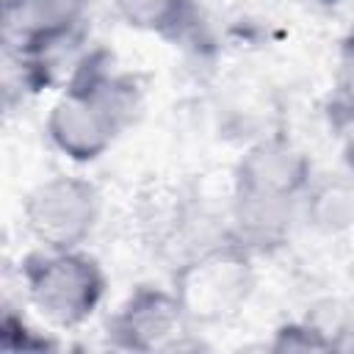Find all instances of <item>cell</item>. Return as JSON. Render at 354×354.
I'll return each mask as SVG.
<instances>
[{
  "mask_svg": "<svg viewBox=\"0 0 354 354\" xmlns=\"http://www.w3.org/2000/svg\"><path fill=\"white\" fill-rule=\"evenodd\" d=\"M88 0H6V33L17 55L47 61V53L80 28Z\"/></svg>",
  "mask_w": 354,
  "mask_h": 354,
  "instance_id": "52a82bcc",
  "label": "cell"
},
{
  "mask_svg": "<svg viewBox=\"0 0 354 354\" xmlns=\"http://www.w3.org/2000/svg\"><path fill=\"white\" fill-rule=\"evenodd\" d=\"M116 17L144 33L171 36L188 22V0H111Z\"/></svg>",
  "mask_w": 354,
  "mask_h": 354,
  "instance_id": "30bf717a",
  "label": "cell"
},
{
  "mask_svg": "<svg viewBox=\"0 0 354 354\" xmlns=\"http://www.w3.org/2000/svg\"><path fill=\"white\" fill-rule=\"evenodd\" d=\"M301 216L324 235L354 230V174L346 169V174L310 183L301 196Z\"/></svg>",
  "mask_w": 354,
  "mask_h": 354,
  "instance_id": "9c48e42d",
  "label": "cell"
},
{
  "mask_svg": "<svg viewBox=\"0 0 354 354\" xmlns=\"http://www.w3.org/2000/svg\"><path fill=\"white\" fill-rule=\"evenodd\" d=\"M326 116L335 127H354V30H348L337 47V61L332 72V91L326 102Z\"/></svg>",
  "mask_w": 354,
  "mask_h": 354,
  "instance_id": "8fae6325",
  "label": "cell"
},
{
  "mask_svg": "<svg viewBox=\"0 0 354 354\" xmlns=\"http://www.w3.org/2000/svg\"><path fill=\"white\" fill-rule=\"evenodd\" d=\"M22 218L41 249H80L100 218V194L83 177L55 174L30 188Z\"/></svg>",
  "mask_w": 354,
  "mask_h": 354,
  "instance_id": "277c9868",
  "label": "cell"
},
{
  "mask_svg": "<svg viewBox=\"0 0 354 354\" xmlns=\"http://www.w3.org/2000/svg\"><path fill=\"white\" fill-rule=\"evenodd\" d=\"M252 252L224 235L194 252L177 271L171 290L177 293L191 326H207L235 318L254 293Z\"/></svg>",
  "mask_w": 354,
  "mask_h": 354,
  "instance_id": "7a4b0ae2",
  "label": "cell"
},
{
  "mask_svg": "<svg viewBox=\"0 0 354 354\" xmlns=\"http://www.w3.org/2000/svg\"><path fill=\"white\" fill-rule=\"evenodd\" d=\"M138 86L113 69L105 50L88 53L47 113V138L75 163L102 158L138 111Z\"/></svg>",
  "mask_w": 354,
  "mask_h": 354,
  "instance_id": "6da1fadb",
  "label": "cell"
},
{
  "mask_svg": "<svg viewBox=\"0 0 354 354\" xmlns=\"http://www.w3.org/2000/svg\"><path fill=\"white\" fill-rule=\"evenodd\" d=\"M299 216H301V199H279V196L232 191L227 235L243 249H249L252 254L271 252L288 241L293 221Z\"/></svg>",
  "mask_w": 354,
  "mask_h": 354,
  "instance_id": "ba28073f",
  "label": "cell"
},
{
  "mask_svg": "<svg viewBox=\"0 0 354 354\" xmlns=\"http://www.w3.org/2000/svg\"><path fill=\"white\" fill-rule=\"evenodd\" d=\"M22 285L30 304L61 329L86 324L105 299V271L83 249H36L22 260Z\"/></svg>",
  "mask_w": 354,
  "mask_h": 354,
  "instance_id": "3957f363",
  "label": "cell"
},
{
  "mask_svg": "<svg viewBox=\"0 0 354 354\" xmlns=\"http://www.w3.org/2000/svg\"><path fill=\"white\" fill-rule=\"evenodd\" d=\"M343 160H346V169L354 174V127L348 130V138H346V147H343Z\"/></svg>",
  "mask_w": 354,
  "mask_h": 354,
  "instance_id": "4fadbf2b",
  "label": "cell"
},
{
  "mask_svg": "<svg viewBox=\"0 0 354 354\" xmlns=\"http://www.w3.org/2000/svg\"><path fill=\"white\" fill-rule=\"evenodd\" d=\"M268 348L271 351H332L337 348V340L326 335V329L310 321H290L274 332Z\"/></svg>",
  "mask_w": 354,
  "mask_h": 354,
  "instance_id": "7c38bea8",
  "label": "cell"
},
{
  "mask_svg": "<svg viewBox=\"0 0 354 354\" xmlns=\"http://www.w3.org/2000/svg\"><path fill=\"white\" fill-rule=\"evenodd\" d=\"M313 183V163L293 141L266 136L246 147L232 171V191L301 199Z\"/></svg>",
  "mask_w": 354,
  "mask_h": 354,
  "instance_id": "8992f818",
  "label": "cell"
},
{
  "mask_svg": "<svg viewBox=\"0 0 354 354\" xmlns=\"http://www.w3.org/2000/svg\"><path fill=\"white\" fill-rule=\"evenodd\" d=\"M191 329L185 310L171 288L138 285L111 315L108 335L127 351H163L174 348Z\"/></svg>",
  "mask_w": 354,
  "mask_h": 354,
  "instance_id": "5b68a950",
  "label": "cell"
}]
</instances>
